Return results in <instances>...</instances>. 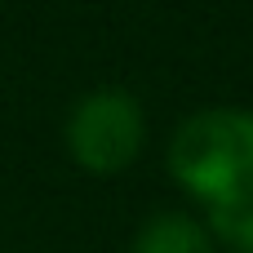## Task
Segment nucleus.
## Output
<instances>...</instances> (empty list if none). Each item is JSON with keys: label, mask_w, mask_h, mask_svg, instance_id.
<instances>
[{"label": "nucleus", "mask_w": 253, "mask_h": 253, "mask_svg": "<svg viewBox=\"0 0 253 253\" xmlns=\"http://www.w3.org/2000/svg\"><path fill=\"white\" fill-rule=\"evenodd\" d=\"M169 169L209 213L253 200V111L209 107L182 120L169 142Z\"/></svg>", "instance_id": "obj_1"}, {"label": "nucleus", "mask_w": 253, "mask_h": 253, "mask_svg": "<svg viewBox=\"0 0 253 253\" xmlns=\"http://www.w3.org/2000/svg\"><path fill=\"white\" fill-rule=\"evenodd\" d=\"M147 142V120L133 93L98 89L76 102L67 120V151L89 173H120L138 160Z\"/></svg>", "instance_id": "obj_2"}, {"label": "nucleus", "mask_w": 253, "mask_h": 253, "mask_svg": "<svg viewBox=\"0 0 253 253\" xmlns=\"http://www.w3.org/2000/svg\"><path fill=\"white\" fill-rule=\"evenodd\" d=\"M133 253H218L209 227H200L196 218L187 213H160L151 218L138 240H133Z\"/></svg>", "instance_id": "obj_3"}, {"label": "nucleus", "mask_w": 253, "mask_h": 253, "mask_svg": "<svg viewBox=\"0 0 253 253\" xmlns=\"http://www.w3.org/2000/svg\"><path fill=\"white\" fill-rule=\"evenodd\" d=\"M209 231L227 245V253H253V200L231 205V209H213Z\"/></svg>", "instance_id": "obj_4"}]
</instances>
